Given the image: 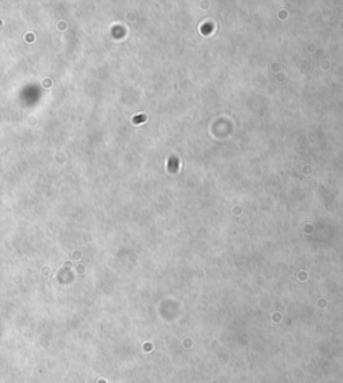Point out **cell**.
<instances>
[{"mask_svg":"<svg viewBox=\"0 0 343 383\" xmlns=\"http://www.w3.org/2000/svg\"><path fill=\"white\" fill-rule=\"evenodd\" d=\"M143 119H145V115H141V117H137V118H135L134 122L137 123V122H141V121H143Z\"/></svg>","mask_w":343,"mask_h":383,"instance_id":"cell-1","label":"cell"}]
</instances>
